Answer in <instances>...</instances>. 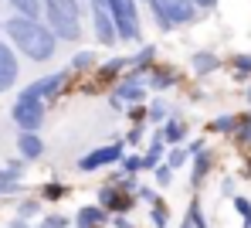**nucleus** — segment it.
Segmentation results:
<instances>
[{"mask_svg": "<svg viewBox=\"0 0 251 228\" xmlns=\"http://www.w3.org/2000/svg\"><path fill=\"white\" fill-rule=\"evenodd\" d=\"M129 153V146H126V140H112V143H102V146H92V150H85L82 157L75 160V171L78 174H102V171H116L119 164H123V157Z\"/></svg>", "mask_w": 251, "mask_h": 228, "instance_id": "20e7f679", "label": "nucleus"}, {"mask_svg": "<svg viewBox=\"0 0 251 228\" xmlns=\"http://www.w3.org/2000/svg\"><path fill=\"white\" fill-rule=\"evenodd\" d=\"M194 3H197L201 10H217V3H221V0H194Z\"/></svg>", "mask_w": 251, "mask_h": 228, "instance_id": "79ce46f5", "label": "nucleus"}, {"mask_svg": "<svg viewBox=\"0 0 251 228\" xmlns=\"http://www.w3.org/2000/svg\"><path fill=\"white\" fill-rule=\"evenodd\" d=\"M3 38L10 41V48L34 61V65H48L54 55H58V38L51 34V28L44 21H34V17H21V14H10L3 21Z\"/></svg>", "mask_w": 251, "mask_h": 228, "instance_id": "f257e3e1", "label": "nucleus"}, {"mask_svg": "<svg viewBox=\"0 0 251 228\" xmlns=\"http://www.w3.org/2000/svg\"><path fill=\"white\" fill-rule=\"evenodd\" d=\"M105 10H109V17H112V24H116V31H119V45H146V38H143V31H146V24H143V3L139 0H105Z\"/></svg>", "mask_w": 251, "mask_h": 228, "instance_id": "7ed1b4c3", "label": "nucleus"}, {"mask_svg": "<svg viewBox=\"0 0 251 228\" xmlns=\"http://www.w3.org/2000/svg\"><path fill=\"white\" fill-rule=\"evenodd\" d=\"M136 201H139V204H146V208H153V204H160V194H156V187H153V184H143V187H139V194H136Z\"/></svg>", "mask_w": 251, "mask_h": 228, "instance_id": "e433bc0d", "label": "nucleus"}, {"mask_svg": "<svg viewBox=\"0 0 251 228\" xmlns=\"http://www.w3.org/2000/svg\"><path fill=\"white\" fill-rule=\"evenodd\" d=\"M41 225H48V228H75V218H68V215H61V211H44Z\"/></svg>", "mask_w": 251, "mask_h": 228, "instance_id": "f704fd0d", "label": "nucleus"}, {"mask_svg": "<svg viewBox=\"0 0 251 228\" xmlns=\"http://www.w3.org/2000/svg\"><path fill=\"white\" fill-rule=\"evenodd\" d=\"M207 150H210L207 137H194L190 143H187V153H190V160H194V157H201V153H207Z\"/></svg>", "mask_w": 251, "mask_h": 228, "instance_id": "58836bf2", "label": "nucleus"}, {"mask_svg": "<svg viewBox=\"0 0 251 228\" xmlns=\"http://www.w3.org/2000/svg\"><path fill=\"white\" fill-rule=\"evenodd\" d=\"M160 65V48L153 45V41H146V45H139L132 55H129V75H139V79H146L153 68Z\"/></svg>", "mask_w": 251, "mask_h": 228, "instance_id": "4468645a", "label": "nucleus"}, {"mask_svg": "<svg viewBox=\"0 0 251 228\" xmlns=\"http://www.w3.org/2000/svg\"><path fill=\"white\" fill-rule=\"evenodd\" d=\"M139 3H143V7H150V0H139Z\"/></svg>", "mask_w": 251, "mask_h": 228, "instance_id": "49530a36", "label": "nucleus"}, {"mask_svg": "<svg viewBox=\"0 0 251 228\" xmlns=\"http://www.w3.org/2000/svg\"><path fill=\"white\" fill-rule=\"evenodd\" d=\"M119 171H123V174H136V177L146 174V167H143V150H129L123 157V164H119Z\"/></svg>", "mask_w": 251, "mask_h": 228, "instance_id": "7c9ffc66", "label": "nucleus"}, {"mask_svg": "<svg viewBox=\"0 0 251 228\" xmlns=\"http://www.w3.org/2000/svg\"><path fill=\"white\" fill-rule=\"evenodd\" d=\"M167 143L160 140L156 130H150V140H146V146H143V167H146V174H153L160 164H167Z\"/></svg>", "mask_w": 251, "mask_h": 228, "instance_id": "6ab92c4d", "label": "nucleus"}, {"mask_svg": "<svg viewBox=\"0 0 251 228\" xmlns=\"http://www.w3.org/2000/svg\"><path fill=\"white\" fill-rule=\"evenodd\" d=\"M88 7V3H85ZM88 28H92V38H95V45L99 48H112L119 45V31H116V24H112V17H109V10H105V3H99V7H88Z\"/></svg>", "mask_w": 251, "mask_h": 228, "instance_id": "1a4fd4ad", "label": "nucleus"}, {"mask_svg": "<svg viewBox=\"0 0 251 228\" xmlns=\"http://www.w3.org/2000/svg\"><path fill=\"white\" fill-rule=\"evenodd\" d=\"M72 218H75V228H109L112 225V215H109L102 204H95V201L78 204Z\"/></svg>", "mask_w": 251, "mask_h": 228, "instance_id": "f3484780", "label": "nucleus"}, {"mask_svg": "<svg viewBox=\"0 0 251 228\" xmlns=\"http://www.w3.org/2000/svg\"><path fill=\"white\" fill-rule=\"evenodd\" d=\"M238 119H241V113H217V116H210L207 119V130L210 133H217V137H234V130H238Z\"/></svg>", "mask_w": 251, "mask_h": 228, "instance_id": "b1692460", "label": "nucleus"}, {"mask_svg": "<svg viewBox=\"0 0 251 228\" xmlns=\"http://www.w3.org/2000/svg\"><path fill=\"white\" fill-rule=\"evenodd\" d=\"M105 102H109L112 113H126V109H132V106H146V102H150V86H146V79H139V75H123V79L109 89Z\"/></svg>", "mask_w": 251, "mask_h": 228, "instance_id": "39448f33", "label": "nucleus"}, {"mask_svg": "<svg viewBox=\"0 0 251 228\" xmlns=\"http://www.w3.org/2000/svg\"><path fill=\"white\" fill-rule=\"evenodd\" d=\"M17 79H21V55L10 48V41L0 38V95L17 89Z\"/></svg>", "mask_w": 251, "mask_h": 228, "instance_id": "9b49d317", "label": "nucleus"}, {"mask_svg": "<svg viewBox=\"0 0 251 228\" xmlns=\"http://www.w3.org/2000/svg\"><path fill=\"white\" fill-rule=\"evenodd\" d=\"M14 218H24V222L44 218V201L41 198H24V201H17V215H14Z\"/></svg>", "mask_w": 251, "mask_h": 228, "instance_id": "bb28decb", "label": "nucleus"}, {"mask_svg": "<svg viewBox=\"0 0 251 228\" xmlns=\"http://www.w3.org/2000/svg\"><path fill=\"white\" fill-rule=\"evenodd\" d=\"M156 133H160V140H163L167 146H187V143H190V123H187L180 113H173Z\"/></svg>", "mask_w": 251, "mask_h": 228, "instance_id": "a211bd4d", "label": "nucleus"}, {"mask_svg": "<svg viewBox=\"0 0 251 228\" xmlns=\"http://www.w3.org/2000/svg\"><path fill=\"white\" fill-rule=\"evenodd\" d=\"M245 102H248V109H251V82H248V89H245Z\"/></svg>", "mask_w": 251, "mask_h": 228, "instance_id": "c03bdc74", "label": "nucleus"}, {"mask_svg": "<svg viewBox=\"0 0 251 228\" xmlns=\"http://www.w3.org/2000/svg\"><path fill=\"white\" fill-rule=\"evenodd\" d=\"M187 68H190L194 79H210V75H217V72L224 68V61H221L217 51H210V48H197V51H190Z\"/></svg>", "mask_w": 251, "mask_h": 228, "instance_id": "ddd939ff", "label": "nucleus"}, {"mask_svg": "<svg viewBox=\"0 0 251 228\" xmlns=\"http://www.w3.org/2000/svg\"><path fill=\"white\" fill-rule=\"evenodd\" d=\"M41 201H51V204H58V201H65L68 198V184L58 181V177H51V181L41 184V194H38Z\"/></svg>", "mask_w": 251, "mask_h": 228, "instance_id": "a878e982", "label": "nucleus"}, {"mask_svg": "<svg viewBox=\"0 0 251 228\" xmlns=\"http://www.w3.org/2000/svg\"><path fill=\"white\" fill-rule=\"evenodd\" d=\"M44 24L51 28V34H54L61 45H78L85 38L82 17H68V14H58V10H44Z\"/></svg>", "mask_w": 251, "mask_h": 228, "instance_id": "6e6552de", "label": "nucleus"}, {"mask_svg": "<svg viewBox=\"0 0 251 228\" xmlns=\"http://www.w3.org/2000/svg\"><path fill=\"white\" fill-rule=\"evenodd\" d=\"M245 228H251V222H248V225H245Z\"/></svg>", "mask_w": 251, "mask_h": 228, "instance_id": "8fccbe9b", "label": "nucleus"}, {"mask_svg": "<svg viewBox=\"0 0 251 228\" xmlns=\"http://www.w3.org/2000/svg\"><path fill=\"white\" fill-rule=\"evenodd\" d=\"M44 10H58V14H68V17H82V0H41Z\"/></svg>", "mask_w": 251, "mask_h": 228, "instance_id": "c756f323", "label": "nucleus"}, {"mask_svg": "<svg viewBox=\"0 0 251 228\" xmlns=\"http://www.w3.org/2000/svg\"><path fill=\"white\" fill-rule=\"evenodd\" d=\"M7 228H34V225H31V222H24V218H10Z\"/></svg>", "mask_w": 251, "mask_h": 228, "instance_id": "37998d69", "label": "nucleus"}, {"mask_svg": "<svg viewBox=\"0 0 251 228\" xmlns=\"http://www.w3.org/2000/svg\"><path fill=\"white\" fill-rule=\"evenodd\" d=\"M146 14L153 17V24H156L160 34H170V31H176V28L197 24L204 10H201L194 0H150Z\"/></svg>", "mask_w": 251, "mask_h": 228, "instance_id": "f03ea898", "label": "nucleus"}, {"mask_svg": "<svg viewBox=\"0 0 251 228\" xmlns=\"http://www.w3.org/2000/svg\"><path fill=\"white\" fill-rule=\"evenodd\" d=\"M224 65H227V72H231L238 82H251V51H234Z\"/></svg>", "mask_w": 251, "mask_h": 228, "instance_id": "393cba45", "label": "nucleus"}, {"mask_svg": "<svg viewBox=\"0 0 251 228\" xmlns=\"http://www.w3.org/2000/svg\"><path fill=\"white\" fill-rule=\"evenodd\" d=\"M123 75H129V55H109V58L95 68L92 79H95L99 86H109V89H112Z\"/></svg>", "mask_w": 251, "mask_h": 228, "instance_id": "2eb2a0df", "label": "nucleus"}, {"mask_svg": "<svg viewBox=\"0 0 251 228\" xmlns=\"http://www.w3.org/2000/svg\"><path fill=\"white\" fill-rule=\"evenodd\" d=\"M221 194H224V198H238V184H234V177H224V181H221Z\"/></svg>", "mask_w": 251, "mask_h": 228, "instance_id": "ea45409f", "label": "nucleus"}, {"mask_svg": "<svg viewBox=\"0 0 251 228\" xmlns=\"http://www.w3.org/2000/svg\"><path fill=\"white\" fill-rule=\"evenodd\" d=\"M214 164H217L214 150H207V153H201V157H194V160H190V167H187V171H190V174H187V181H190L194 191L207 184V177L214 174Z\"/></svg>", "mask_w": 251, "mask_h": 228, "instance_id": "aec40b11", "label": "nucleus"}, {"mask_svg": "<svg viewBox=\"0 0 251 228\" xmlns=\"http://www.w3.org/2000/svg\"><path fill=\"white\" fill-rule=\"evenodd\" d=\"M180 228H194V222H190V218L183 215V222H180Z\"/></svg>", "mask_w": 251, "mask_h": 228, "instance_id": "a18cd8bd", "label": "nucleus"}, {"mask_svg": "<svg viewBox=\"0 0 251 228\" xmlns=\"http://www.w3.org/2000/svg\"><path fill=\"white\" fill-rule=\"evenodd\" d=\"M24 191V160L14 157L7 160V167H0V198H14Z\"/></svg>", "mask_w": 251, "mask_h": 228, "instance_id": "dca6fc26", "label": "nucleus"}, {"mask_svg": "<svg viewBox=\"0 0 251 228\" xmlns=\"http://www.w3.org/2000/svg\"><path fill=\"white\" fill-rule=\"evenodd\" d=\"M167 225H170V208L167 201H160L150 208V228H167Z\"/></svg>", "mask_w": 251, "mask_h": 228, "instance_id": "72a5a7b5", "label": "nucleus"}, {"mask_svg": "<svg viewBox=\"0 0 251 228\" xmlns=\"http://www.w3.org/2000/svg\"><path fill=\"white\" fill-rule=\"evenodd\" d=\"M109 228H136V225H132V218H129V215H116Z\"/></svg>", "mask_w": 251, "mask_h": 228, "instance_id": "a19ab883", "label": "nucleus"}, {"mask_svg": "<svg viewBox=\"0 0 251 228\" xmlns=\"http://www.w3.org/2000/svg\"><path fill=\"white\" fill-rule=\"evenodd\" d=\"M0 31H3V17H0Z\"/></svg>", "mask_w": 251, "mask_h": 228, "instance_id": "de8ad7c7", "label": "nucleus"}, {"mask_svg": "<svg viewBox=\"0 0 251 228\" xmlns=\"http://www.w3.org/2000/svg\"><path fill=\"white\" fill-rule=\"evenodd\" d=\"M34 228H48V225H34Z\"/></svg>", "mask_w": 251, "mask_h": 228, "instance_id": "09e8293b", "label": "nucleus"}, {"mask_svg": "<svg viewBox=\"0 0 251 228\" xmlns=\"http://www.w3.org/2000/svg\"><path fill=\"white\" fill-rule=\"evenodd\" d=\"M180 82H183V72L176 68V65H156L150 75H146V86H150V95H167V92L180 89Z\"/></svg>", "mask_w": 251, "mask_h": 228, "instance_id": "f8f14e48", "label": "nucleus"}, {"mask_svg": "<svg viewBox=\"0 0 251 228\" xmlns=\"http://www.w3.org/2000/svg\"><path fill=\"white\" fill-rule=\"evenodd\" d=\"M231 208L241 215V222L248 225L251 222V198H245V194H238V198H231Z\"/></svg>", "mask_w": 251, "mask_h": 228, "instance_id": "4c0bfd02", "label": "nucleus"}, {"mask_svg": "<svg viewBox=\"0 0 251 228\" xmlns=\"http://www.w3.org/2000/svg\"><path fill=\"white\" fill-rule=\"evenodd\" d=\"M95 204H102V208L116 218V215H132V208H136L139 201H136V198H129V194H123L116 184H102V187H99V194H95Z\"/></svg>", "mask_w": 251, "mask_h": 228, "instance_id": "9d476101", "label": "nucleus"}, {"mask_svg": "<svg viewBox=\"0 0 251 228\" xmlns=\"http://www.w3.org/2000/svg\"><path fill=\"white\" fill-rule=\"evenodd\" d=\"M146 133H150V126L143 123V126H129V133H126V146L129 150H139V146H146Z\"/></svg>", "mask_w": 251, "mask_h": 228, "instance_id": "473e14b6", "label": "nucleus"}, {"mask_svg": "<svg viewBox=\"0 0 251 228\" xmlns=\"http://www.w3.org/2000/svg\"><path fill=\"white\" fill-rule=\"evenodd\" d=\"M10 119H14L17 133H41L44 119H48V106L17 92V99H14V106H10Z\"/></svg>", "mask_w": 251, "mask_h": 228, "instance_id": "0eeeda50", "label": "nucleus"}, {"mask_svg": "<svg viewBox=\"0 0 251 228\" xmlns=\"http://www.w3.org/2000/svg\"><path fill=\"white\" fill-rule=\"evenodd\" d=\"M17 157L24 164H34L44 157V140L41 133H17Z\"/></svg>", "mask_w": 251, "mask_h": 228, "instance_id": "412c9836", "label": "nucleus"}, {"mask_svg": "<svg viewBox=\"0 0 251 228\" xmlns=\"http://www.w3.org/2000/svg\"><path fill=\"white\" fill-rule=\"evenodd\" d=\"M167 167H170V171H183V167H190V153H187V146H170V150H167Z\"/></svg>", "mask_w": 251, "mask_h": 228, "instance_id": "2f4dec72", "label": "nucleus"}, {"mask_svg": "<svg viewBox=\"0 0 251 228\" xmlns=\"http://www.w3.org/2000/svg\"><path fill=\"white\" fill-rule=\"evenodd\" d=\"M173 174H176V171H170L167 164H160V167L153 171V187H156V191L170 187V184H173Z\"/></svg>", "mask_w": 251, "mask_h": 228, "instance_id": "c9c22d12", "label": "nucleus"}, {"mask_svg": "<svg viewBox=\"0 0 251 228\" xmlns=\"http://www.w3.org/2000/svg\"><path fill=\"white\" fill-rule=\"evenodd\" d=\"M234 146H241V150H251V109L241 113V119H238V130H234Z\"/></svg>", "mask_w": 251, "mask_h": 228, "instance_id": "c85d7f7f", "label": "nucleus"}, {"mask_svg": "<svg viewBox=\"0 0 251 228\" xmlns=\"http://www.w3.org/2000/svg\"><path fill=\"white\" fill-rule=\"evenodd\" d=\"M72 79H75V75H72L68 68H58V72H48V75H38L34 82H27V86L21 89V95L38 99V102H44V106H51V102H58V99L68 92Z\"/></svg>", "mask_w": 251, "mask_h": 228, "instance_id": "423d86ee", "label": "nucleus"}, {"mask_svg": "<svg viewBox=\"0 0 251 228\" xmlns=\"http://www.w3.org/2000/svg\"><path fill=\"white\" fill-rule=\"evenodd\" d=\"M173 113H176V109L170 106L167 95H150V102H146V119H150V126H153V130H160Z\"/></svg>", "mask_w": 251, "mask_h": 228, "instance_id": "4be33fe9", "label": "nucleus"}, {"mask_svg": "<svg viewBox=\"0 0 251 228\" xmlns=\"http://www.w3.org/2000/svg\"><path fill=\"white\" fill-rule=\"evenodd\" d=\"M14 14L21 17H34V21H44V3L41 0H7Z\"/></svg>", "mask_w": 251, "mask_h": 228, "instance_id": "cd10ccee", "label": "nucleus"}, {"mask_svg": "<svg viewBox=\"0 0 251 228\" xmlns=\"http://www.w3.org/2000/svg\"><path fill=\"white\" fill-rule=\"evenodd\" d=\"M99 65H102V61H99V51L82 48V51H75V55H72L68 72H72V75H95V68H99Z\"/></svg>", "mask_w": 251, "mask_h": 228, "instance_id": "5701e85b", "label": "nucleus"}]
</instances>
